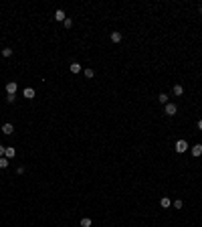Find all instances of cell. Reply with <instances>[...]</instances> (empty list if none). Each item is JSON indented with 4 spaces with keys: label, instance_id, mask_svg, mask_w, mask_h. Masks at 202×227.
Here are the masks:
<instances>
[{
    "label": "cell",
    "instance_id": "obj_1",
    "mask_svg": "<svg viewBox=\"0 0 202 227\" xmlns=\"http://www.w3.org/2000/svg\"><path fill=\"white\" fill-rule=\"evenodd\" d=\"M174 148H176V152H178V154H182V152H186V150H188V142H186V140H176Z\"/></svg>",
    "mask_w": 202,
    "mask_h": 227
},
{
    "label": "cell",
    "instance_id": "obj_2",
    "mask_svg": "<svg viewBox=\"0 0 202 227\" xmlns=\"http://www.w3.org/2000/svg\"><path fill=\"white\" fill-rule=\"evenodd\" d=\"M164 112H166V116H176L178 105H176V103H172V101H168V103H166V108H164Z\"/></svg>",
    "mask_w": 202,
    "mask_h": 227
},
{
    "label": "cell",
    "instance_id": "obj_3",
    "mask_svg": "<svg viewBox=\"0 0 202 227\" xmlns=\"http://www.w3.org/2000/svg\"><path fill=\"white\" fill-rule=\"evenodd\" d=\"M16 89H18V85H16L14 81H8V83H6V93L14 95V93H16Z\"/></svg>",
    "mask_w": 202,
    "mask_h": 227
},
{
    "label": "cell",
    "instance_id": "obj_4",
    "mask_svg": "<svg viewBox=\"0 0 202 227\" xmlns=\"http://www.w3.org/2000/svg\"><path fill=\"white\" fill-rule=\"evenodd\" d=\"M200 154H202V144H194V146H192V156L198 158Z\"/></svg>",
    "mask_w": 202,
    "mask_h": 227
},
{
    "label": "cell",
    "instance_id": "obj_5",
    "mask_svg": "<svg viewBox=\"0 0 202 227\" xmlns=\"http://www.w3.org/2000/svg\"><path fill=\"white\" fill-rule=\"evenodd\" d=\"M2 132H4L6 136H10V134L14 132V126H12V124H4V126H2Z\"/></svg>",
    "mask_w": 202,
    "mask_h": 227
},
{
    "label": "cell",
    "instance_id": "obj_6",
    "mask_svg": "<svg viewBox=\"0 0 202 227\" xmlns=\"http://www.w3.org/2000/svg\"><path fill=\"white\" fill-rule=\"evenodd\" d=\"M22 95H24L26 99H33V97H35V89H33V87H26V89L22 91Z\"/></svg>",
    "mask_w": 202,
    "mask_h": 227
},
{
    "label": "cell",
    "instance_id": "obj_7",
    "mask_svg": "<svg viewBox=\"0 0 202 227\" xmlns=\"http://www.w3.org/2000/svg\"><path fill=\"white\" fill-rule=\"evenodd\" d=\"M14 154H16V150H14V148H12V146H6V152H4V156H6V158H8V160H10V158H12V156H14Z\"/></svg>",
    "mask_w": 202,
    "mask_h": 227
},
{
    "label": "cell",
    "instance_id": "obj_8",
    "mask_svg": "<svg viewBox=\"0 0 202 227\" xmlns=\"http://www.w3.org/2000/svg\"><path fill=\"white\" fill-rule=\"evenodd\" d=\"M53 18H55V20H65V18H67V16H65V12H63V10H61V8H59V10H57V12H55V16H53Z\"/></svg>",
    "mask_w": 202,
    "mask_h": 227
},
{
    "label": "cell",
    "instance_id": "obj_9",
    "mask_svg": "<svg viewBox=\"0 0 202 227\" xmlns=\"http://www.w3.org/2000/svg\"><path fill=\"white\" fill-rule=\"evenodd\" d=\"M69 71H71V73H79V71H81V65H79V63H71V65H69Z\"/></svg>",
    "mask_w": 202,
    "mask_h": 227
},
{
    "label": "cell",
    "instance_id": "obj_10",
    "mask_svg": "<svg viewBox=\"0 0 202 227\" xmlns=\"http://www.w3.org/2000/svg\"><path fill=\"white\" fill-rule=\"evenodd\" d=\"M121 39H123V37H121V33H117V31H115V33H111V41H113V43H121Z\"/></svg>",
    "mask_w": 202,
    "mask_h": 227
},
{
    "label": "cell",
    "instance_id": "obj_11",
    "mask_svg": "<svg viewBox=\"0 0 202 227\" xmlns=\"http://www.w3.org/2000/svg\"><path fill=\"white\" fill-rule=\"evenodd\" d=\"M182 93H184V87H182L180 83H176V85H174V95H182Z\"/></svg>",
    "mask_w": 202,
    "mask_h": 227
},
{
    "label": "cell",
    "instance_id": "obj_12",
    "mask_svg": "<svg viewBox=\"0 0 202 227\" xmlns=\"http://www.w3.org/2000/svg\"><path fill=\"white\" fill-rule=\"evenodd\" d=\"M8 164H10L8 158H6V156H0V168H8Z\"/></svg>",
    "mask_w": 202,
    "mask_h": 227
},
{
    "label": "cell",
    "instance_id": "obj_13",
    "mask_svg": "<svg viewBox=\"0 0 202 227\" xmlns=\"http://www.w3.org/2000/svg\"><path fill=\"white\" fill-rule=\"evenodd\" d=\"M91 223H93V221H91L89 217H83V219H81V227H91Z\"/></svg>",
    "mask_w": 202,
    "mask_h": 227
},
{
    "label": "cell",
    "instance_id": "obj_14",
    "mask_svg": "<svg viewBox=\"0 0 202 227\" xmlns=\"http://www.w3.org/2000/svg\"><path fill=\"white\" fill-rule=\"evenodd\" d=\"M160 205H162V207H164V209H168V207H170L172 203H170V199H168V197H164V199H162V201H160Z\"/></svg>",
    "mask_w": 202,
    "mask_h": 227
},
{
    "label": "cell",
    "instance_id": "obj_15",
    "mask_svg": "<svg viewBox=\"0 0 202 227\" xmlns=\"http://www.w3.org/2000/svg\"><path fill=\"white\" fill-rule=\"evenodd\" d=\"M158 101L166 105V103H168V95H166V93H160V95H158Z\"/></svg>",
    "mask_w": 202,
    "mask_h": 227
},
{
    "label": "cell",
    "instance_id": "obj_16",
    "mask_svg": "<svg viewBox=\"0 0 202 227\" xmlns=\"http://www.w3.org/2000/svg\"><path fill=\"white\" fill-rule=\"evenodd\" d=\"M2 57H12V49H2Z\"/></svg>",
    "mask_w": 202,
    "mask_h": 227
},
{
    "label": "cell",
    "instance_id": "obj_17",
    "mask_svg": "<svg viewBox=\"0 0 202 227\" xmlns=\"http://www.w3.org/2000/svg\"><path fill=\"white\" fill-rule=\"evenodd\" d=\"M93 75H95V71H93V69H89V67H87V69H85V77H89V79H91V77H93Z\"/></svg>",
    "mask_w": 202,
    "mask_h": 227
},
{
    "label": "cell",
    "instance_id": "obj_18",
    "mask_svg": "<svg viewBox=\"0 0 202 227\" xmlns=\"http://www.w3.org/2000/svg\"><path fill=\"white\" fill-rule=\"evenodd\" d=\"M63 24H65L67 29H71V27H73V20H71V18H65V20H63Z\"/></svg>",
    "mask_w": 202,
    "mask_h": 227
},
{
    "label": "cell",
    "instance_id": "obj_19",
    "mask_svg": "<svg viewBox=\"0 0 202 227\" xmlns=\"http://www.w3.org/2000/svg\"><path fill=\"white\" fill-rule=\"evenodd\" d=\"M14 99H16V95H10V93H6V101H8V103H12Z\"/></svg>",
    "mask_w": 202,
    "mask_h": 227
},
{
    "label": "cell",
    "instance_id": "obj_20",
    "mask_svg": "<svg viewBox=\"0 0 202 227\" xmlns=\"http://www.w3.org/2000/svg\"><path fill=\"white\" fill-rule=\"evenodd\" d=\"M174 207H176V209H182V201L176 199V201H174Z\"/></svg>",
    "mask_w": 202,
    "mask_h": 227
},
{
    "label": "cell",
    "instance_id": "obj_21",
    "mask_svg": "<svg viewBox=\"0 0 202 227\" xmlns=\"http://www.w3.org/2000/svg\"><path fill=\"white\" fill-rule=\"evenodd\" d=\"M4 152H6V146H2V144H0V156H4Z\"/></svg>",
    "mask_w": 202,
    "mask_h": 227
},
{
    "label": "cell",
    "instance_id": "obj_22",
    "mask_svg": "<svg viewBox=\"0 0 202 227\" xmlns=\"http://www.w3.org/2000/svg\"><path fill=\"white\" fill-rule=\"evenodd\" d=\"M198 128H200V130H202V120H198Z\"/></svg>",
    "mask_w": 202,
    "mask_h": 227
},
{
    "label": "cell",
    "instance_id": "obj_23",
    "mask_svg": "<svg viewBox=\"0 0 202 227\" xmlns=\"http://www.w3.org/2000/svg\"><path fill=\"white\" fill-rule=\"evenodd\" d=\"M198 12H200V14H202V6H200V8H198Z\"/></svg>",
    "mask_w": 202,
    "mask_h": 227
}]
</instances>
